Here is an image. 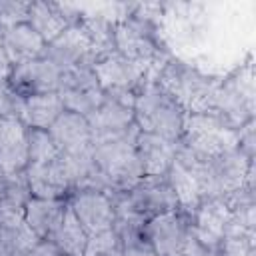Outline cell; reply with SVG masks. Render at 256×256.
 Instances as JSON below:
<instances>
[{
	"mask_svg": "<svg viewBox=\"0 0 256 256\" xmlns=\"http://www.w3.org/2000/svg\"><path fill=\"white\" fill-rule=\"evenodd\" d=\"M68 208L88 236L110 230L116 222L114 196L102 190H76L66 200Z\"/></svg>",
	"mask_w": 256,
	"mask_h": 256,
	"instance_id": "6",
	"label": "cell"
},
{
	"mask_svg": "<svg viewBox=\"0 0 256 256\" xmlns=\"http://www.w3.org/2000/svg\"><path fill=\"white\" fill-rule=\"evenodd\" d=\"M114 40H116V52L146 66L150 72L156 68L160 70L164 66V64L158 66L162 52L156 40V26L150 20V16L138 12L126 16L122 22L116 24Z\"/></svg>",
	"mask_w": 256,
	"mask_h": 256,
	"instance_id": "2",
	"label": "cell"
},
{
	"mask_svg": "<svg viewBox=\"0 0 256 256\" xmlns=\"http://www.w3.org/2000/svg\"><path fill=\"white\" fill-rule=\"evenodd\" d=\"M0 126H2V120H0Z\"/></svg>",
	"mask_w": 256,
	"mask_h": 256,
	"instance_id": "28",
	"label": "cell"
},
{
	"mask_svg": "<svg viewBox=\"0 0 256 256\" xmlns=\"http://www.w3.org/2000/svg\"><path fill=\"white\" fill-rule=\"evenodd\" d=\"M116 210L130 212L142 220H150L158 214L180 208L178 196L168 182V176L142 178L132 190L124 194H114Z\"/></svg>",
	"mask_w": 256,
	"mask_h": 256,
	"instance_id": "3",
	"label": "cell"
},
{
	"mask_svg": "<svg viewBox=\"0 0 256 256\" xmlns=\"http://www.w3.org/2000/svg\"><path fill=\"white\" fill-rule=\"evenodd\" d=\"M50 240L66 256H82L84 254V248H86V242H88V234L84 232V228L80 226V222L76 220V216L72 214V210L66 208V214H64L58 230L54 232V236Z\"/></svg>",
	"mask_w": 256,
	"mask_h": 256,
	"instance_id": "20",
	"label": "cell"
},
{
	"mask_svg": "<svg viewBox=\"0 0 256 256\" xmlns=\"http://www.w3.org/2000/svg\"><path fill=\"white\" fill-rule=\"evenodd\" d=\"M64 112V104L56 92L38 94L22 100V110L18 120L28 130H50V126Z\"/></svg>",
	"mask_w": 256,
	"mask_h": 256,
	"instance_id": "17",
	"label": "cell"
},
{
	"mask_svg": "<svg viewBox=\"0 0 256 256\" xmlns=\"http://www.w3.org/2000/svg\"><path fill=\"white\" fill-rule=\"evenodd\" d=\"M82 256H122V242L114 226L110 230L88 236Z\"/></svg>",
	"mask_w": 256,
	"mask_h": 256,
	"instance_id": "23",
	"label": "cell"
},
{
	"mask_svg": "<svg viewBox=\"0 0 256 256\" xmlns=\"http://www.w3.org/2000/svg\"><path fill=\"white\" fill-rule=\"evenodd\" d=\"M188 112L156 80H146L134 98V122L148 132L178 144L186 132Z\"/></svg>",
	"mask_w": 256,
	"mask_h": 256,
	"instance_id": "1",
	"label": "cell"
},
{
	"mask_svg": "<svg viewBox=\"0 0 256 256\" xmlns=\"http://www.w3.org/2000/svg\"><path fill=\"white\" fill-rule=\"evenodd\" d=\"M22 100L8 84L6 78H0V120H8V118H16L20 116L22 110Z\"/></svg>",
	"mask_w": 256,
	"mask_h": 256,
	"instance_id": "25",
	"label": "cell"
},
{
	"mask_svg": "<svg viewBox=\"0 0 256 256\" xmlns=\"http://www.w3.org/2000/svg\"><path fill=\"white\" fill-rule=\"evenodd\" d=\"M88 124L92 130V142L122 136L136 126L134 108L130 104H124L104 94V102L88 118Z\"/></svg>",
	"mask_w": 256,
	"mask_h": 256,
	"instance_id": "11",
	"label": "cell"
},
{
	"mask_svg": "<svg viewBox=\"0 0 256 256\" xmlns=\"http://www.w3.org/2000/svg\"><path fill=\"white\" fill-rule=\"evenodd\" d=\"M48 132L62 156H74L92 150V130L88 118L76 112L64 110Z\"/></svg>",
	"mask_w": 256,
	"mask_h": 256,
	"instance_id": "12",
	"label": "cell"
},
{
	"mask_svg": "<svg viewBox=\"0 0 256 256\" xmlns=\"http://www.w3.org/2000/svg\"><path fill=\"white\" fill-rule=\"evenodd\" d=\"M216 256H254V230L232 220L216 248Z\"/></svg>",
	"mask_w": 256,
	"mask_h": 256,
	"instance_id": "21",
	"label": "cell"
},
{
	"mask_svg": "<svg viewBox=\"0 0 256 256\" xmlns=\"http://www.w3.org/2000/svg\"><path fill=\"white\" fill-rule=\"evenodd\" d=\"M176 150H178V144L148 132H140L136 138V156H138L144 178L168 176L176 160Z\"/></svg>",
	"mask_w": 256,
	"mask_h": 256,
	"instance_id": "13",
	"label": "cell"
},
{
	"mask_svg": "<svg viewBox=\"0 0 256 256\" xmlns=\"http://www.w3.org/2000/svg\"><path fill=\"white\" fill-rule=\"evenodd\" d=\"M66 208V200H48L32 196L24 208V224L38 240H50L58 230Z\"/></svg>",
	"mask_w": 256,
	"mask_h": 256,
	"instance_id": "15",
	"label": "cell"
},
{
	"mask_svg": "<svg viewBox=\"0 0 256 256\" xmlns=\"http://www.w3.org/2000/svg\"><path fill=\"white\" fill-rule=\"evenodd\" d=\"M24 176L34 198L68 200V196L72 194V180L62 156L46 164H28Z\"/></svg>",
	"mask_w": 256,
	"mask_h": 256,
	"instance_id": "9",
	"label": "cell"
},
{
	"mask_svg": "<svg viewBox=\"0 0 256 256\" xmlns=\"http://www.w3.org/2000/svg\"><path fill=\"white\" fill-rule=\"evenodd\" d=\"M32 2L22 0H0V28H12L28 22Z\"/></svg>",
	"mask_w": 256,
	"mask_h": 256,
	"instance_id": "24",
	"label": "cell"
},
{
	"mask_svg": "<svg viewBox=\"0 0 256 256\" xmlns=\"http://www.w3.org/2000/svg\"><path fill=\"white\" fill-rule=\"evenodd\" d=\"M60 74L62 72L50 60L38 58L32 62L12 66V72L8 76V84L20 98H30V96H38V94H52V92H58Z\"/></svg>",
	"mask_w": 256,
	"mask_h": 256,
	"instance_id": "8",
	"label": "cell"
},
{
	"mask_svg": "<svg viewBox=\"0 0 256 256\" xmlns=\"http://www.w3.org/2000/svg\"><path fill=\"white\" fill-rule=\"evenodd\" d=\"M2 36H4V48H6L8 60L12 66L44 58L46 42L38 36V32L28 22L12 26V28H4Z\"/></svg>",
	"mask_w": 256,
	"mask_h": 256,
	"instance_id": "16",
	"label": "cell"
},
{
	"mask_svg": "<svg viewBox=\"0 0 256 256\" xmlns=\"http://www.w3.org/2000/svg\"><path fill=\"white\" fill-rule=\"evenodd\" d=\"M28 166V128L16 120H2L0 126V172L18 174Z\"/></svg>",
	"mask_w": 256,
	"mask_h": 256,
	"instance_id": "14",
	"label": "cell"
},
{
	"mask_svg": "<svg viewBox=\"0 0 256 256\" xmlns=\"http://www.w3.org/2000/svg\"><path fill=\"white\" fill-rule=\"evenodd\" d=\"M144 232L156 256H184V250L192 238V212L176 208L158 214L146 220Z\"/></svg>",
	"mask_w": 256,
	"mask_h": 256,
	"instance_id": "5",
	"label": "cell"
},
{
	"mask_svg": "<svg viewBox=\"0 0 256 256\" xmlns=\"http://www.w3.org/2000/svg\"><path fill=\"white\" fill-rule=\"evenodd\" d=\"M80 12L72 4L58 2H32L28 24L38 32V36L48 44L58 38L66 28L78 24Z\"/></svg>",
	"mask_w": 256,
	"mask_h": 256,
	"instance_id": "10",
	"label": "cell"
},
{
	"mask_svg": "<svg viewBox=\"0 0 256 256\" xmlns=\"http://www.w3.org/2000/svg\"><path fill=\"white\" fill-rule=\"evenodd\" d=\"M44 58L50 60L60 72L76 68V66H84V64L94 66L96 62L92 44L80 24L66 28L58 38L48 42Z\"/></svg>",
	"mask_w": 256,
	"mask_h": 256,
	"instance_id": "7",
	"label": "cell"
},
{
	"mask_svg": "<svg viewBox=\"0 0 256 256\" xmlns=\"http://www.w3.org/2000/svg\"><path fill=\"white\" fill-rule=\"evenodd\" d=\"M10 72H12V64L8 60V54H6V48H4V36H2V30H0V78L8 80Z\"/></svg>",
	"mask_w": 256,
	"mask_h": 256,
	"instance_id": "27",
	"label": "cell"
},
{
	"mask_svg": "<svg viewBox=\"0 0 256 256\" xmlns=\"http://www.w3.org/2000/svg\"><path fill=\"white\" fill-rule=\"evenodd\" d=\"M36 242L24 218H0V256H26Z\"/></svg>",
	"mask_w": 256,
	"mask_h": 256,
	"instance_id": "19",
	"label": "cell"
},
{
	"mask_svg": "<svg viewBox=\"0 0 256 256\" xmlns=\"http://www.w3.org/2000/svg\"><path fill=\"white\" fill-rule=\"evenodd\" d=\"M64 104V110L76 112L84 118H90L98 106L104 102V90L96 78L94 66L84 64L60 74V84L56 92Z\"/></svg>",
	"mask_w": 256,
	"mask_h": 256,
	"instance_id": "4",
	"label": "cell"
},
{
	"mask_svg": "<svg viewBox=\"0 0 256 256\" xmlns=\"http://www.w3.org/2000/svg\"><path fill=\"white\" fill-rule=\"evenodd\" d=\"M32 198L24 172H0V218H24V208Z\"/></svg>",
	"mask_w": 256,
	"mask_h": 256,
	"instance_id": "18",
	"label": "cell"
},
{
	"mask_svg": "<svg viewBox=\"0 0 256 256\" xmlns=\"http://www.w3.org/2000/svg\"><path fill=\"white\" fill-rule=\"evenodd\" d=\"M60 156L48 130H28V164H46Z\"/></svg>",
	"mask_w": 256,
	"mask_h": 256,
	"instance_id": "22",
	"label": "cell"
},
{
	"mask_svg": "<svg viewBox=\"0 0 256 256\" xmlns=\"http://www.w3.org/2000/svg\"><path fill=\"white\" fill-rule=\"evenodd\" d=\"M26 256H66L52 240H38Z\"/></svg>",
	"mask_w": 256,
	"mask_h": 256,
	"instance_id": "26",
	"label": "cell"
}]
</instances>
